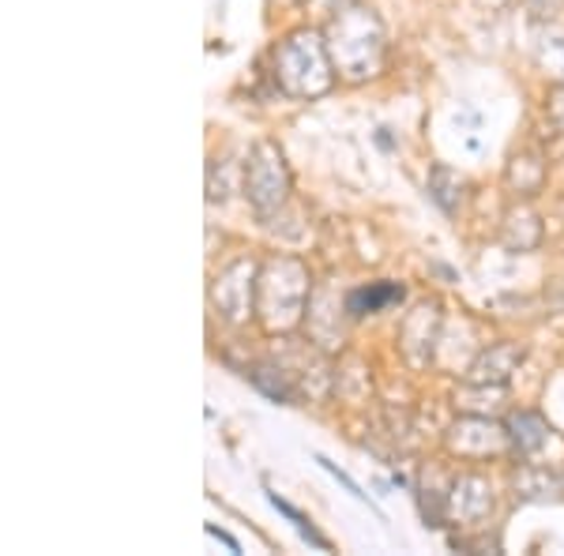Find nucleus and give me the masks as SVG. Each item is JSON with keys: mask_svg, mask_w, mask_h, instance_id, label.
<instances>
[{"mask_svg": "<svg viewBox=\"0 0 564 556\" xmlns=\"http://www.w3.org/2000/svg\"><path fill=\"white\" fill-rule=\"evenodd\" d=\"M550 121H553V129L564 132V87L550 90Z\"/></svg>", "mask_w": 564, "mask_h": 556, "instance_id": "obj_15", "label": "nucleus"}, {"mask_svg": "<svg viewBox=\"0 0 564 556\" xmlns=\"http://www.w3.org/2000/svg\"><path fill=\"white\" fill-rule=\"evenodd\" d=\"M212 301L230 324L249 320V316L257 313V263H252V260L230 263V268L215 279Z\"/></svg>", "mask_w": 564, "mask_h": 556, "instance_id": "obj_5", "label": "nucleus"}, {"mask_svg": "<svg viewBox=\"0 0 564 556\" xmlns=\"http://www.w3.org/2000/svg\"><path fill=\"white\" fill-rule=\"evenodd\" d=\"M391 301H403V286H395V282H377V286L358 290V294L347 297V313L350 316L380 313V308L391 305Z\"/></svg>", "mask_w": 564, "mask_h": 556, "instance_id": "obj_11", "label": "nucleus"}, {"mask_svg": "<svg viewBox=\"0 0 564 556\" xmlns=\"http://www.w3.org/2000/svg\"><path fill=\"white\" fill-rule=\"evenodd\" d=\"M542 181H545L542 154L527 151V154H516V159L508 162V185H512L520 196H534L542 188Z\"/></svg>", "mask_w": 564, "mask_h": 556, "instance_id": "obj_9", "label": "nucleus"}, {"mask_svg": "<svg viewBox=\"0 0 564 556\" xmlns=\"http://www.w3.org/2000/svg\"><path fill=\"white\" fill-rule=\"evenodd\" d=\"M207 534H212V537H218V542H223V545H226V549H230V553H241V545L234 542L230 534H223V531H218V526H207Z\"/></svg>", "mask_w": 564, "mask_h": 556, "instance_id": "obj_16", "label": "nucleus"}, {"mask_svg": "<svg viewBox=\"0 0 564 556\" xmlns=\"http://www.w3.org/2000/svg\"><path fill=\"white\" fill-rule=\"evenodd\" d=\"M327 42L316 31H294L275 50V79L286 95L316 98L332 87V65H327Z\"/></svg>", "mask_w": 564, "mask_h": 556, "instance_id": "obj_3", "label": "nucleus"}, {"mask_svg": "<svg viewBox=\"0 0 564 556\" xmlns=\"http://www.w3.org/2000/svg\"><path fill=\"white\" fill-rule=\"evenodd\" d=\"M327 53H332V65L347 79L377 76L384 65V26L369 8H343L327 26Z\"/></svg>", "mask_w": 564, "mask_h": 556, "instance_id": "obj_1", "label": "nucleus"}, {"mask_svg": "<svg viewBox=\"0 0 564 556\" xmlns=\"http://www.w3.org/2000/svg\"><path fill=\"white\" fill-rule=\"evenodd\" d=\"M489 508H494V489H489L486 481L475 478V473L456 481V489H452V497H448V512L456 515L459 523H478V519L489 515Z\"/></svg>", "mask_w": 564, "mask_h": 556, "instance_id": "obj_6", "label": "nucleus"}, {"mask_svg": "<svg viewBox=\"0 0 564 556\" xmlns=\"http://www.w3.org/2000/svg\"><path fill=\"white\" fill-rule=\"evenodd\" d=\"M520 361H523V346H516V342L489 346L475 361V369H470V384H505Z\"/></svg>", "mask_w": 564, "mask_h": 556, "instance_id": "obj_8", "label": "nucleus"}, {"mask_svg": "<svg viewBox=\"0 0 564 556\" xmlns=\"http://www.w3.org/2000/svg\"><path fill=\"white\" fill-rule=\"evenodd\" d=\"M290 193V173L282 162V151L275 143H257L249 154V170H245V196L252 199L260 215H271L286 204Z\"/></svg>", "mask_w": 564, "mask_h": 556, "instance_id": "obj_4", "label": "nucleus"}, {"mask_svg": "<svg viewBox=\"0 0 564 556\" xmlns=\"http://www.w3.org/2000/svg\"><path fill=\"white\" fill-rule=\"evenodd\" d=\"M508 440H512L523 455H531L550 440V425H545L539 414H512L508 417Z\"/></svg>", "mask_w": 564, "mask_h": 556, "instance_id": "obj_10", "label": "nucleus"}, {"mask_svg": "<svg viewBox=\"0 0 564 556\" xmlns=\"http://www.w3.org/2000/svg\"><path fill=\"white\" fill-rule=\"evenodd\" d=\"M430 193H433L436 204L452 215L459 207V199H463V177L456 170H448V166H436L433 177H430Z\"/></svg>", "mask_w": 564, "mask_h": 556, "instance_id": "obj_12", "label": "nucleus"}, {"mask_svg": "<svg viewBox=\"0 0 564 556\" xmlns=\"http://www.w3.org/2000/svg\"><path fill=\"white\" fill-rule=\"evenodd\" d=\"M316 462H321V467H324L327 473H335V481H339V486H343V489H347V492H354V497H358V500H369V497H366V492H361V489H358V481H350V478H347V473H343L339 467H335V462H327V459H324V455H316Z\"/></svg>", "mask_w": 564, "mask_h": 556, "instance_id": "obj_14", "label": "nucleus"}, {"mask_svg": "<svg viewBox=\"0 0 564 556\" xmlns=\"http://www.w3.org/2000/svg\"><path fill=\"white\" fill-rule=\"evenodd\" d=\"M505 440H508V433H500L486 417H463L448 436L452 451H459V455H470V444H478V455H494L505 448Z\"/></svg>", "mask_w": 564, "mask_h": 556, "instance_id": "obj_7", "label": "nucleus"}, {"mask_svg": "<svg viewBox=\"0 0 564 556\" xmlns=\"http://www.w3.org/2000/svg\"><path fill=\"white\" fill-rule=\"evenodd\" d=\"M268 497H271V504H275V508H279V512H282V515H286V519H290V523H294V526H297V534H302V537H308V542H313V545H316V549H332V545H327V537H321V534H316V531H313V523H308V519H305L302 512H297V508H290V504H286V500H282V497H279V492H268Z\"/></svg>", "mask_w": 564, "mask_h": 556, "instance_id": "obj_13", "label": "nucleus"}, {"mask_svg": "<svg viewBox=\"0 0 564 556\" xmlns=\"http://www.w3.org/2000/svg\"><path fill=\"white\" fill-rule=\"evenodd\" d=\"M308 301V271L297 260H271L257 282V316L268 331L297 327Z\"/></svg>", "mask_w": 564, "mask_h": 556, "instance_id": "obj_2", "label": "nucleus"}]
</instances>
